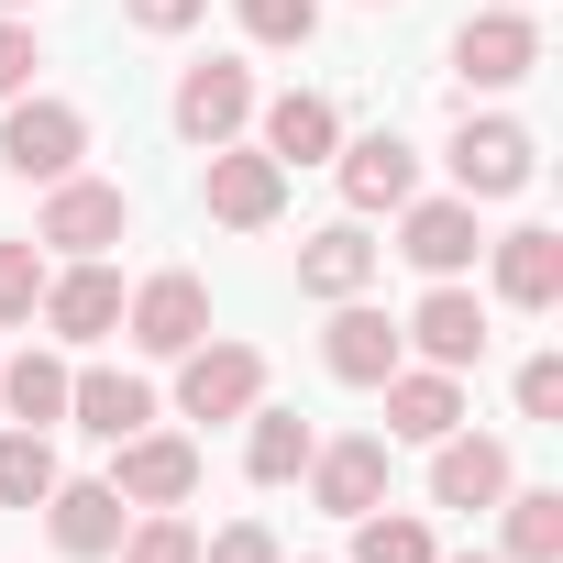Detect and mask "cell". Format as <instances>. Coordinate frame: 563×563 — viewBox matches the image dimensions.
I'll list each match as a JSON object with an SVG mask.
<instances>
[{
  "label": "cell",
  "mask_w": 563,
  "mask_h": 563,
  "mask_svg": "<svg viewBox=\"0 0 563 563\" xmlns=\"http://www.w3.org/2000/svg\"><path fill=\"white\" fill-rule=\"evenodd\" d=\"M519 420H563V354H530L519 365Z\"/></svg>",
  "instance_id": "obj_33"
},
{
  "label": "cell",
  "mask_w": 563,
  "mask_h": 563,
  "mask_svg": "<svg viewBox=\"0 0 563 563\" xmlns=\"http://www.w3.org/2000/svg\"><path fill=\"white\" fill-rule=\"evenodd\" d=\"M122 232H133V199L111 177H56L34 210V243H56V254H111Z\"/></svg>",
  "instance_id": "obj_6"
},
{
  "label": "cell",
  "mask_w": 563,
  "mask_h": 563,
  "mask_svg": "<svg viewBox=\"0 0 563 563\" xmlns=\"http://www.w3.org/2000/svg\"><path fill=\"white\" fill-rule=\"evenodd\" d=\"M398 254H409L420 276H464V265L486 254L475 199H398Z\"/></svg>",
  "instance_id": "obj_14"
},
{
  "label": "cell",
  "mask_w": 563,
  "mask_h": 563,
  "mask_svg": "<svg viewBox=\"0 0 563 563\" xmlns=\"http://www.w3.org/2000/svg\"><path fill=\"white\" fill-rule=\"evenodd\" d=\"M376 12H387V0H376Z\"/></svg>",
  "instance_id": "obj_38"
},
{
  "label": "cell",
  "mask_w": 563,
  "mask_h": 563,
  "mask_svg": "<svg viewBox=\"0 0 563 563\" xmlns=\"http://www.w3.org/2000/svg\"><path fill=\"white\" fill-rule=\"evenodd\" d=\"M453 199H519L530 177H541V144H530V122H508V111H464V133H453Z\"/></svg>",
  "instance_id": "obj_1"
},
{
  "label": "cell",
  "mask_w": 563,
  "mask_h": 563,
  "mask_svg": "<svg viewBox=\"0 0 563 563\" xmlns=\"http://www.w3.org/2000/svg\"><path fill=\"white\" fill-rule=\"evenodd\" d=\"M122 486L111 475H56V497H45V530H56V552L67 563H111V541H122Z\"/></svg>",
  "instance_id": "obj_12"
},
{
  "label": "cell",
  "mask_w": 563,
  "mask_h": 563,
  "mask_svg": "<svg viewBox=\"0 0 563 563\" xmlns=\"http://www.w3.org/2000/svg\"><path fill=\"white\" fill-rule=\"evenodd\" d=\"M232 12H243L254 45H310L321 34V0H232Z\"/></svg>",
  "instance_id": "obj_30"
},
{
  "label": "cell",
  "mask_w": 563,
  "mask_h": 563,
  "mask_svg": "<svg viewBox=\"0 0 563 563\" xmlns=\"http://www.w3.org/2000/svg\"><path fill=\"white\" fill-rule=\"evenodd\" d=\"M508 486H519L508 442H486V431H442L431 442V508H497Z\"/></svg>",
  "instance_id": "obj_16"
},
{
  "label": "cell",
  "mask_w": 563,
  "mask_h": 563,
  "mask_svg": "<svg viewBox=\"0 0 563 563\" xmlns=\"http://www.w3.org/2000/svg\"><path fill=\"white\" fill-rule=\"evenodd\" d=\"M398 343L420 354V365H442V376H464V365H486V299L464 288V276H431V299L398 321Z\"/></svg>",
  "instance_id": "obj_5"
},
{
  "label": "cell",
  "mask_w": 563,
  "mask_h": 563,
  "mask_svg": "<svg viewBox=\"0 0 563 563\" xmlns=\"http://www.w3.org/2000/svg\"><path fill=\"white\" fill-rule=\"evenodd\" d=\"M332 177H343V210L365 221V210H398V199H420V144L409 133H354V144H332Z\"/></svg>",
  "instance_id": "obj_9"
},
{
  "label": "cell",
  "mask_w": 563,
  "mask_h": 563,
  "mask_svg": "<svg viewBox=\"0 0 563 563\" xmlns=\"http://www.w3.org/2000/svg\"><path fill=\"white\" fill-rule=\"evenodd\" d=\"M442 431H464V376H442V365H398L387 376V442H442Z\"/></svg>",
  "instance_id": "obj_20"
},
{
  "label": "cell",
  "mask_w": 563,
  "mask_h": 563,
  "mask_svg": "<svg viewBox=\"0 0 563 563\" xmlns=\"http://www.w3.org/2000/svg\"><path fill=\"white\" fill-rule=\"evenodd\" d=\"M78 155H89V111L78 100H0V166L12 177L56 188V177H78Z\"/></svg>",
  "instance_id": "obj_2"
},
{
  "label": "cell",
  "mask_w": 563,
  "mask_h": 563,
  "mask_svg": "<svg viewBox=\"0 0 563 563\" xmlns=\"http://www.w3.org/2000/svg\"><path fill=\"white\" fill-rule=\"evenodd\" d=\"M497 519H508V563H563V486H508Z\"/></svg>",
  "instance_id": "obj_25"
},
{
  "label": "cell",
  "mask_w": 563,
  "mask_h": 563,
  "mask_svg": "<svg viewBox=\"0 0 563 563\" xmlns=\"http://www.w3.org/2000/svg\"><path fill=\"white\" fill-rule=\"evenodd\" d=\"M67 420H78L89 442H133V431H155V387L122 376V365H78V376H67Z\"/></svg>",
  "instance_id": "obj_18"
},
{
  "label": "cell",
  "mask_w": 563,
  "mask_h": 563,
  "mask_svg": "<svg viewBox=\"0 0 563 563\" xmlns=\"http://www.w3.org/2000/svg\"><path fill=\"white\" fill-rule=\"evenodd\" d=\"M321 365H332L343 387H387V376L409 365V343H398V321H387V310H365V299H332V332H321Z\"/></svg>",
  "instance_id": "obj_15"
},
{
  "label": "cell",
  "mask_w": 563,
  "mask_h": 563,
  "mask_svg": "<svg viewBox=\"0 0 563 563\" xmlns=\"http://www.w3.org/2000/svg\"><path fill=\"white\" fill-rule=\"evenodd\" d=\"M541 67V23L530 12H475L464 34H453V78L464 89H519Z\"/></svg>",
  "instance_id": "obj_11"
},
{
  "label": "cell",
  "mask_w": 563,
  "mask_h": 563,
  "mask_svg": "<svg viewBox=\"0 0 563 563\" xmlns=\"http://www.w3.org/2000/svg\"><path fill=\"white\" fill-rule=\"evenodd\" d=\"M67 354H12V365H0V409H12L23 431H56L67 420Z\"/></svg>",
  "instance_id": "obj_24"
},
{
  "label": "cell",
  "mask_w": 563,
  "mask_h": 563,
  "mask_svg": "<svg viewBox=\"0 0 563 563\" xmlns=\"http://www.w3.org/2000/svg\"><path fill=\"white\" fill-rule=\"evenodd\" d=\"M45 497H56V442L12 420L0 431V508H45Z\"/></svg>",
  "instance_id": "obj_26"
},
{
  "label": "cell",
  "mask_w": 563,
  "mask_h": 563,
  "mask_svg": "<svg viewBox=\"0 0 563 563\" xmlns=\"http://www.w3.org/2000/svg\"><path fill=\"white\" fill-rule=\"evenodd\" d=\"M310 453H321V431H310L299 409H265V398L243 409V475H254V486H299Z\"/></svg>",
  "instance_id": "obj_23"
},
{
  "label": "cell",
  "mask_w": 563,
  "mask_h": 563,
  "mask_svg": "<svg viewBox=\"0 0 563 563\" xmlns=\"http://www.w3.org/2000/svg\"><path fill=\"white\" fill-rule=\"evenodd\" d=\"M486 12H530V0H486Z\"/></svg>",
  "instance_id": "obj_36"
},
{
  "label": "cell",
  "mask_w": 563,
  "mask_h": 563,
  "mask_svg": "<svg viewBox=\"0 0 563 563\" xmlns=\"http://www.w3.org/2000/svg\"><path fill=\"white\" fill-rule=\"evenodd\" d=\"M122 464H111V486H122V508H188L199 497V442L188 431H133V442H111Z\"/></svg>",
  "instance_id": "obj_10"
},
{
  "label": "cell",
  "mask_w": 563,
  "mask_h": 563,
  "mask_svg": "<svg viewBox=\"0 0 563 563\" xmlns=\"http://www.w3.org/2000/svg\"><path fill=\"white\" fill-rule=\"evenodd\" d=\"M34 321H45L56 343H100V332L122 321V276H111L100 254H67V276H45V299H34Z\"/></svg>",
  "instance_id": "obj_13"
},
{
  "label": "cell",
  "mask_w": 563,
  "mask_h": 563,
  "mask_svg": "<svg viewBox=\"0 0 563 563\" xmlns=\"http://www.w3.org/2000/svg\"><path fill=\"white\" fill-rule=\"evenodd\" d=\"M265 398V354L254 343H188L177 354V409L188 420H243Z\"/></svg>",
  "instance_id": "obj_8"
},
{
  "label": "cell",
  "mask_w": 563,
  "mask_h": 563,
  "mask_svg": "<svg viewBox=\"0 0 563 563\" xmlns=\"http://www.w3.org/2000/svg\"><path fill=\"white\" fill-rule=\"evenodd\" d=\"M199 199H210V221H221V232H265L276 210H288V166H276L265 144H210Z\"/></svg>",
  "instance_id": "obj_4"
},
{
  "label": "cell",
  "mask_w": 563,
  "mask_h": 563,
  "mask_svg": "<svg viewBox=\"0 0 563 563\" xmlns=\"http://www.w3.org/2000/svg\"><path fill=\"white\" fill-rule=\"evenodd\" d=\"M310 497H321L332 519H365V508H387V442H376V431H354V442H321V453H310Z\"/></svg>",
  "instance_id": "obj_21"
},
{
  "label": "cell",
  "mask_w": 563,
  "mask_h": 563,
  "mask_svg": "<svg viewBox=\"0 0 563 563\" xmlns=\"http://www.w3.org/2000/svg\"><path fill=\"white\" fill-rule=\"evenodd\" d=\"M442 563H508V552H442Z\"/></svg>",
  "instance_id": "obj_35"
},
{
  "label": "cell",
  "mask_w": 563,
  "mask_h": 563,
  "mask_svg": "<svg viewBox=\"0 0 563 563\" xmlns=\"http://www.w3.org/2000/svg\"><path fill=\"white\" fill-rule=\"evenodd\" d=\"M376 288V243H365V221H332V232H310L299 243V299H365Z\"/></svg>",
  "instance_id": "obj_22"
},
{
  "label": "cell",
  "mask_w": 563,
  "mask_h": 563,
  "mask_svg": "<svg viewBox=\"0 0 563 563\" xmlns=\"http://www.w3.org/2000/svg\"><path fill=\"white\" fill-rule=\"evenodd\" d=\"M111 563H199V530H188L177 508H144V519H122Z\"/></svg>",
  "instance_id": "obj_28"
},
{
  "label": "cell",
  "mask_w": 563,
  "mask_h": 563,
  "mask_svg": "<svg viewBox=\"0 0 563 563\" xmlns=\"http://www.w3.org/2000/svg\"><path fill=\"white\" fill-rule=\"evenodd\" d=\"M122 332H133V354L177 365L188 343H210V288H199L188 265H166V276H144V288L122 299Z\"/></svg>",
  "instance_id": "obj_3"
},
{
  "label": "cell",
  "mask_w": 563,
  "mask_h": 563,
  "mask_svg": "<svg viewBox=\"0 0 563 563\" xmlns=\"http://www.w3.org/2000/svg\"><path fill=\"white\" fill-rule=\"evenodd\" d=\"M0 12H34V0H0Z\"/></svg>",
  "instance_id": "obj_37"
},
{
  "label": "cell",
  "mask_w": 563,
  "mask_h": 563,
  "mask_svg": "<svg viewBox=\"0 0 563 563\" xmlns=\"http://www.w3.org/2000/svg\"><path fill=\"white\" fill-rule=\"evenodd\" d=\"M45 243H23V232H0V332L12 321H34V299H45Z\"/></svg>",
  "instance_id": "obj_29"
},
{
  "label": "cell",
  "mask_w": 563,
  "mask_h": 563,
  "mask_svg": "<svg viewBox=\"0 0 563 563\" xmlns=\"http://www.w3.org/2000/svg\"><path fill=\"white\" fill-rule=\"evenodd\" d=\"M254 144L276 155V166H332V144H343V111L321 100V89H288V100H254Z\"/></svg>",
  "instance_id": "obj_17"
},
{
  "label": "cell",
  "mask_w": 563,
  "mask_h": 563,
  "mask_svg": "<svg viewBox=\"0 0 563 563\" xmlns=\"http://www.w3.org/2000/svg\"><path fill=\"white\" fill-rule=\"evenodd\" d=\"M199 12H210V0H122V23H133V34H188Z\"/></svg>",
  "instance_id": "obj_34"
},
{
  "label": "cell",
  "mask_w": 563,
  "mask_h": 563,
  "mask_svg": "<svg viewBox=\"0 0 563 563\" xmlns=\"http://www.w3.org/2000/svg\"><path fill=\"white\" fill-rule=\"evenodd\" d=\"M34 67H45L34 23H23V12H0V100H23V89H34Z\"/></svg>",
  "instance_id": "obj_31"
},
{
  "label": "cell",
  "mask_w": 563,
  "mask_h": 563,
  "mask_svg": "<svg viewBox=\"0 0 563 563\" xmlns=\"http://www.w3.org/2000/svg\"><path fill=\"white\" fill-rule=\"evenodd\" d=\"M354 563H442V541H431V519H409V508H365V519H354Z\"/></svg>",
  "instance_id": "obj_27"
},
{
  "label": "cell",
  "mask_w": 563,
  "mask_h": 563,
  "mask_svg": "<svg viewBox=\"0 0 563 563\" xmlns=\"http://www.w3.org/2000/svg\"><path fill=\"white\" fill-rule=\"evenodd\" d=\"M199 563H288V552H276V530H265V519H232V530H210V541H199Z\"/></svg>",
  "instance_id": "obj_32"
},
{
  "label": "cell",
  "mask_w": 563,
  "mask_h": 563,
  "mask_svg": "<svg viewBox=\"0 0 563 563\" xmlns=\"http://www.w3.org/2000/svg\"><path fill=\"white\" fill-rule=\"evenodd\" d=\"M486 265H497V299H508V310H552V299H563V232H552V221L497 232Z\"/></svg>",
  "instance_id": "obj_19"
},
{
  "label": "cell",
  "mask_w": 563,
  "mask_h": 563,
  "mask_svg": "<svg viewBox=\"0 0 563 563\" xmlns=\"http://www.w3.org/2000/svg\"><path fill=\"white\" fill-rule=\"evenodd\" d=\"M166 122H177V144H232L243 122H254V67H232V56H210V67H188L177 78V100H166Z\"/></svg>",
  "instance_id": "obj_7"
}]
</instances>
